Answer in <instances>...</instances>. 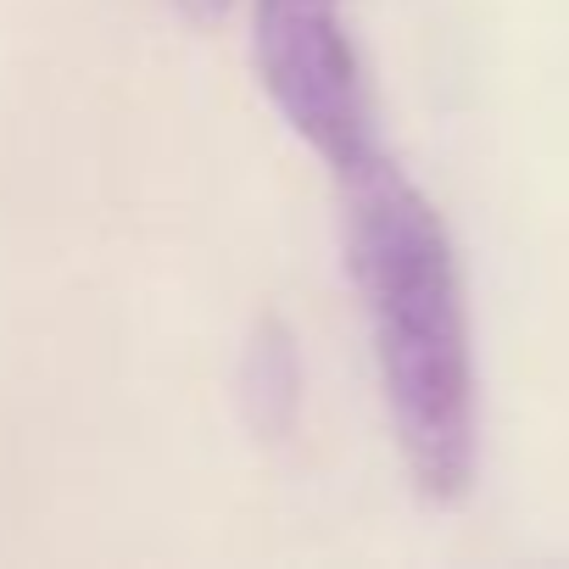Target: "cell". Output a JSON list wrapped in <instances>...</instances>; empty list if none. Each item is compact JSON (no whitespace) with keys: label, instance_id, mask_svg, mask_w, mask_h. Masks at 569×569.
<instances>
[{"label":"cell","instance_id":"1","mask_svg":"<svg viewBox=\"0 0 569 569\" xmlns=\"http://www.w3.org/2000/svg\"><path fill=\"white\" fill-rule=\"evenodd\" d=\"M341 207L397 452L413 491L452 508L480 469V380L452 234L386 146L341 173Z\"/></svg>","mask_w":569,"mask_h":569},{"label":"cell","instance_id":"2","mask_svg":"<svg viewBox=\"0 0 569 569\" xmlns=\"http://www.w3.org/2000/svg\"><path fill=\"white\" fill-rule=\"evenodd\" d=\"M251 68L284 129L319 151L336 179L380 151L341 0H251Z\"/></svg>","mask_w":569,"mask_h":569},{"label":"cell","instance_id":"3","mask_svg":"<svg viewBox=\"0 0 569 569\" xmlns=\"http://www.w3.org/2000/svg\"><path fill=\"white\" fill-rule=\"evenodd\" d=\"M246 425L268 441L291 436L297 413H302V352L284 319H257L246 352H240V375H234Z\"/></svg>","mask_w":569,"mask_h":569},{"label":"cell","instance_id":"4","mask_svg":"<svg viewBox=\"0 0 569 569\" xmlns=\"http://www.w3.org/2000/svg\"><path fill=\"white\" fill-rule=\"evenodd\" d=\"M229 7H234V0H179V12H184L190 23H218Z\"/></svg>","mask_w":569,"mask_h":569}]
</instances>
